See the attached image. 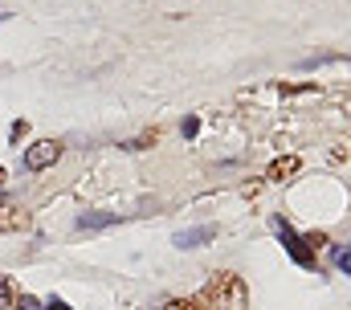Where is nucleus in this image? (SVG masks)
<instances>
[{
	"label": "nucleus",
	"mask_w": 351,
	"mask_h": 310,
	"mask_svg": "<svg viewBox=\"0 0 351 310\" xmlns=\"http://www.w3.org/2000/svg\"><path fill=\"white\" fill-rule=\"evenodd\" d=\"M204 302H213V310H245L250 302V290H245V278H237L233 270H221L208 278V294Z\"/></svg>",
	"instance_id": "1"
},
{
	"label": "nucleus",
	"mask_w": 351,
	"mask_h": 310,
	"mask_svg": "<svg viewBox=\"0 0 351 310\" xmlns=\"http://www.w3.org/2000/svg\"><path fill=\"white\" fill-rule=\"evenodd\" d=\"M62 159V143L58 139H37L33 147H25V167L29 171H45Z\"/></svg>",
	"instance_id": "2"
},
{
	"label": "nucleus",
	"mask_w": 351,
	"mask_h": 310,
	"mask_svg": "<svg viewBox=\"0 0 351 310\" xmlns=\"http://www.w3.org/2000/svg\"><path fill=\"white\" fill-rule=\"evenodd\" d=\"M274 225H278V237H282V245H286V253H290V257H294L298 265H306V270H315V253H311V249L302 245V237H298V232L290 229V225H286L282 217H278Z\"/></svg>",
	"instance_id": "3"
},
{
	"label": "nucleus",
	"mask_w": 351,
	"mask_h": 310,
	"mask_svg": "<svg viewBox=\"0 0 351 310\" xmlns=\"http://www.w3.org/2000/svg\"><path fill=\"white\" fill-rule=\"evenodd\" d=\"M217 237V225H196V229H180L172 237L176 249H200V245H208Z\"/></svg>",
	"instance_id": "4"
},
{
	"label": "nucleus",
	"mask_w": 351,
	"mask_h": 310,
	"mask_svg": "<svg viewBox=\"0 0 351 310\" xmlns=\"http://www.w3.org/2000/svg\"><path fill=\"white\" fill-rule=\"evenodd\" d=\"M29 229V213L21 204H0V232H25Z\"/></svg>",
	"instance_id": "5"
},
{
	"label": "nucleus",
	"mask_w": 351,
	"mask_h": 310,
	"mask_svg": "<svg viewBox=\"0 0 351 310\" xmlns=\"http://www.w3.org/2000/svg\"><path fill=\"white\" fill-rule=\"evenodd\" d=\"M298 167H302V159H298V155H278V159L269 163V171H265V180H274V184H282V180H290V176H298Z\"/></svg>",
	"instance_id": "6"
},
{
	"label": "nucleus",
	"mask_w": 351,
	"mask_h": 310,
	"mask_svg": "<svg viewBox=\"0 0 351 310\" xmlns=\"http://www.w3.org/2000/svg\"><path fill=\"white\" fill-rule=\"evenodd\" d=\"M119 221H123L119 213H102V208H94V213H82L74 225H78V229H110V225H119Z\"/></svg>",
	"instance_id": "7"
},
{
	"label": "nucleus",
	"mask_w": 351,
	"mask_h": 310,
	"mask_svg": "<svg viewBox=\"0 0 351 310\" xmlns=\"http://www.w3.org/2000/svg\"><path fill=\"white\" fill-rule=\"evenodd\" d=\"M16 298H21V290L12 286V278L0 274V310H16Z\"/></svg>",
	"instance_id": "8"
},
{
	"label": "nucleus",
	"mask_w": 351,
	"mask_h": 310,
	"mask_svg": "<svg viewBox=\"0 0 351 310\" xmlns=\"http://www.w3.org/2000/svg\"><path fill=\"white\" fill-rule=\"evenodd\" d=\"M156 139H160V131H143L139 139H127V143H123V152H147Z\"/></svg>",
	"instance_id": "9"
},
{
	"label": "nucleus",
	"mask_w": 351,
	"mask_h": 310,
	"mask_svg": "<svg viewBox=\"0 0 351 310\" xmlns=\"http://www.w3.org/2000/svg\"><path fill=\"white\" fill-rule=\"evenodd\" d=\"M302 245H306V249L315 253V249H323V245H327V232H323V229H311V232H302Z\"/></svg>",
	"instance_id": "10"
},
{
	"label": "nucleus",
	"mask_w": 351,
	"mask_h": 310,
	"mask_svg": "<svg viewBox=\"0 0 351 310\" xmlns=\"http://www.w3.org/2000/svg\"><path fill=\"white\" fill-rule=\"evenodd\" d=\"M25 135H29V123H25V119H16V123L8 127V139H12V143H21Z\"/></svg>",
	"instance_id": "11"
},
{
	"label": "nucleus",
	"mask_w": 351,
	"mask_h": 310,
	"mask_svg": "<svg viewBox=\"0 0 351 310\" xmlns=\"http://www.w3.org/2000/svg\"><path fill=\"white\" fill-rule=\"evenodd\" d=\"M16 310H45V302H37L33 294H21L16 298Z\"/></svg>",
	"instance_id": "12"
},
{
	"label": "nucleus",
	"mask_w": 351,
	"mask_h": 310,
	"mask_svg": "<svg viewBox=\"0 0 351 310\" xmlns=\"http://www.w3.org/2000/svg\"><path fill=\"white\" fill-rule=\"evenodd\" d=\"M164 310H200V302H188V298H172Z\"/></svg>",
	"instance_id": "13"
},
{
	"label": "nucleus",
	"mask_w": 351,
	"mask_h": 310,
	"mask_svg": "<svg viewBox=\"0 0 351 310\" xmlns=\"http://www.w3.org/2000/svg\"><path fill=\"white\" fill-rule=\"evenodd\" d=\"M335 261H339V270L351 278V245H348V249H339V257H335Z\"/></svg>",
	"instance_id": "14"
},
{
	"label": "nucleus",
	"mask_w": 351,
	"mask_h": 310,
	"mask_svg": "<svg viewBox=\"0 0 351 310\" xmlns=\"http://www.w3.org/2000/svg\"><path fill=\"white\" fill-rule=\"evenodd\" d=\"M45 310H74V307H70V302H66V298H58V294H53V298H49V302H45Z\"/></svg>",
	"instance_id": "15"
},
{
	"label": "nucleus",
	"mask_w": 351,
	"mask_h": 310,
	"mask_svg": "<svg viewBox=\"0 0 351 310\" xmlns=\"http://www.w3.org/2000/svg\"><path fill=\"white\" fill-rule=\"evenodd\" d=\"M196 131H200V123H196V119H184V139H192Z\"/></svg>",
	"instance_id": "16"
},
{
	"label": "nucleus",
	"mask_w": 351,
	"mask_h": 310,
	"mask_svg": "<svg viewBox=\"0 0 351 310\" xmlns=\"http://www.w3.org/2000/svg\"><path fill=\"white\" fill-rule=\"evenodd\" d=\"M4 180H8V171H4V167H0V184H4Z\"/></svg>",
	"instance_id": "17"
}]
</instances>
